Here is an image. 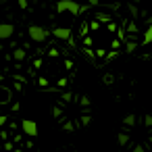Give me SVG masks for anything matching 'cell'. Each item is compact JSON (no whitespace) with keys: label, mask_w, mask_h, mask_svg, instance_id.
<instances>
[{"label":"cell","mask_w":152,"mask_h":152,"mask_svg":"<svg viewBox=\"0 0 152 152\" xmlns=\"http://www.w3.org/2000/svg\"><path fill=\"white\" fill-rule=\"evenodd\" d=\"M29 36H31L36 42H42V40L46 38V31H44L42 27H29Z\"/></svg>","instance_id":"cell-1"},{"label":"cell","mask_w":152,"mask_h":152,"mask_svg":"<svg viewBox=\"0 0 152 152\" xmlns=\"http://www.w3.org/2000/svg\"><path fill=\"white\" fill-rule=\"evenodd\" d=\"M65 9H69L71 13H77L79 11V7L75 2H71V0H63V2H58V11H65Z\"/></svg>","instance_id":"cell-2"},{"label":"cell","mask_w":152,"mask_h":152,"mask_svg":"<svg viewBox=\"0 0 152 152\" xmlns=\"http://www.w3.org/2000/svg\"><path fill=\"white\" fill-rule=\"evenodd\" d=\"M11 36H13V25H9V23L0 25V40H7Z\"/></svg>","instance_id":"cell-3"},{"label":"cell","mask_w":152,"mask_h":152,"mask_svg":"<svg viewBox=\"0 0 152 152\" xmlns=\"http://www.w3.org/2000/svg\"><path fill=\"white\" fill-rule=\"evenodd\" d=\"M23 129H25L27 133H31V135H36V131H38V129H36V125H34L31 121H23Z\"/></svg>","instance_id":"cell-4"},{"label":"cell","mask_w":152,"mask_h":152,"mask_svg":"<svg viewBox=\"0 0 152 152\" xmlns=\"http://www.w3.org/2000/svg\"><path fill=\"white\" fill-rule=\"evenodd\" d=\"M9 98H11V92L7 88H0V102H7Z\"/></svg>","instance_id":"cell-5"},{"label":"cell","mask_w":152,"mask_h":152,"mask_svg":"<svg viewBox=\"0 0 152 152\" xmlns=\"http://www.w3.org/2000/svg\"><path fill=\"white\" fill-rule=\"evenodd\" d=\"M54 34H56V36H61V38H65V36H67V31H63V29H56Z\"/></svg>","instance_id":"cell-6"},{"label":"cell","mask_w":152,"mask_h":152,"mask_svg":"<svg viewBox=\"0 0 152 152\" xmlns=\"http://www.w3.org/2000/svg\"><path fill=\"white\" fill-rule=\"evenodd\" d=\"M19 7H21V9H25V7H27V0H19Z\"/></svg>","instance_id":"cell-7"},{"label":"cell","mask_w":152,"mask_h":152,"mask_svg":"<svg viewBox=\"0 0 152 152\" xmlns=\"http://www.w3.org/2000/svg\"><path fill=\"white\" fill-rule=\"evenodd\" d=\"M2 123H4V117H0V125H2Z\"/></svg>","instance_id":"cell-8"}]
</instances>
